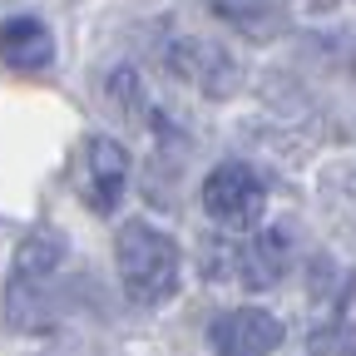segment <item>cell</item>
I'll use <instances>...</instances> for the list:
<instances>
[{"mask_svg": "<svg viewBox=\"0 0 356 356\" xmlns=\"http://www.w3.org/2000/svg\"><path fill=\"white\" fill-rule=\"evenodd\" d=\"M114 257H119L124 292L139 307H154V302L173 297V287H178V243L168 233L149 228V222H124L119 243H114Z\"/></svg>", "mask_w": 356, "mask_h": 356, "instance_id": "cell-1", "label": "cell"}, {"mask_svg": "<svg viewBox=\"0 0 356 356\" xmlns=\"http://www.w3.org/2000/svg\"><path fill=\"white\" fill-rule=\"evenodd\" d=\"M74 193L95 208V213H109L124 193V178H129V154L119 139H109V134H95V139H84L79 154H74Z\"/></svg>", "mask_w": 356, "mask_h": 356, "instance_id": "cell-2", "label": "cell"}, {"mask_svg": "<svg viewBox=\"0 0 356 356\" xmlns=\"http://www.w3.org/2000/svg\"><path fill=\"white\" fill-rule=\"evenodd\" d=\"M203 208L222 228H257L267 208V188L248 163H218L203 184Z\"/></svg>", "mask_w": 356, "mask_h": 356, "instance_id": "cell-3", "label": "cell"}, {"mask_svg": "<svg viewBox=\"0 0 356 356\" xmlns=\"http://www.w3.org/2000/svg\"><path fill=\"white\" fill-rule=\"evenodd\" d=\"M282 322L273 312H257V307H238L228 317L213 322V346L218 356H267L282 346Z\"/></svg>", "mask_w": 356, "mask_h": 356, "instance_id": "cell-4", "label": "cell"}, {"mask_svg": "<svg viewBox=\"0 0 356 356\" xmlns=\"http://www.w3.org/2000/svg\"><path fill=\"white\" fill-rule=\"evenodd\" d=\"M173 70L193 79L203 95H233L238 89V65L228 60V50H218L208 40H178L173 44Z\"/></svg>", "mask_w": 356, "mask_h": 356, "instance_id": "cell-5", "label": "cell"}, {"mask_svg": "<svg viewBox=\"0 0 356 356\" xmlns=\"http://www.w3.org/2000/svg\"><path fill=\"white\" fill-rule=\"evenodd\" d=\"M55 60V40L40 20L20 15V20H6L0 25V65L15 70V74H35Z\"/></svg>", "mask_w": 356, "mask_h": 356, "instance_id": "cell-6", "label": "cell"}, {"mask_svg": "<svg viewBox=\"0 0 356 356\" xmlns=\"http://www.w3.org/2000/svg\"><path fill=\"white\" fill-rule=\"evenodd\" d=\"M218 20H228L233 30L252 35V40H267L277 35V10L267 6V0H208Z\"/></svg>", "mask_w": 356, "mask_h": 356, "instance_id": "cell-7", "label": "cell"}, {"mask_svg": "<svg viewBox=\"0 0 356 356\" xmlns=\"http://www.w3.org/2000/svg\"><path fill=\"white\" fill-rule=\"evenodd\" d=\"M238 262H243V287H273V277L282 273V238L277 233L252 238Z\"/></svg>", "mask_w": 356, "mask_h": 356, "instance_id": "cell-8", "label": "cell"}, {"mask_svg": "<svg viewBox=\"0 0 356 356\" xmlns=\"http://www.w3.org/2000/svg\"><path fill=\"white\" fill-rule=\"evenodd\" d=\"M65 257V243H60V233H30L25 243H20V252H15V282H35V277H44L50 267Z\"/></svg>", "mask_w": 356, "mask_h": 356, "instance_id": "cell-9", "label": "cell"}, {"mask_svg": "<svg viewBox=\"0 0 356 356\" xmlns=\"http://www.w3.org/2000/svg\"><path fill=\"white\" fill-rule=\"evenodd\" d=\"M317 6H332V0H317Z\"/></svg>", "mask_w": 356, "mask_h": 356, "instance_id": "cell-10", "label": "cell"}, {"mask_svg": "<svg viewBox=\"0 0 356 356\" xmlns=\"http://www.w3.org/2000/svg\"><path fill=\"white\" fill-rule=\"evenodd\" d=\"M351 356H356V351H351Z\"/></svg>", "mask_w": 356, "mask_h": 356, "instance_id": "cell-11", "label": "cell"}]
</instances>
